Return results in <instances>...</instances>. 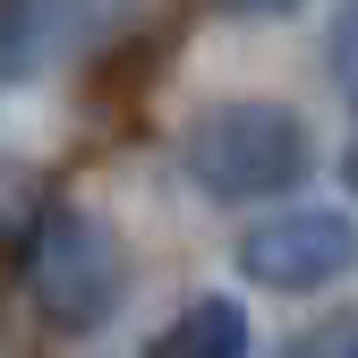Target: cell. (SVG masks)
Listing matches in <instances>:
<instances>
[{
	"label": "cell",
	"mask_w": 358,
	"mask_h": 358,
	"mask_svg": "<svg viewBox=\"0 0 358 358\" xmlns=\"http://www.w3.org/2000/svg\"><path fill=\"white\" fill-rule=\"evenodd\" d=\"M179 171L188 188L213 196V205H264V196H290L307 171H316V145L290 103H264V94H239V103H213L188 137H179Z\"/></svg>",
	"instance_id": "1"
},
{
	"label": "cell",
	"mask_w": 358,
	"mask_h": 358,
	"mask_svg": "<svg viewBox=\"0 0 358 358\" xmlns=\"http://www.w3.org/2000/svg\"><path fill=\"white\" fill-rule=\"evenodd\" d=\"M120 282H128V264H120V239H111V222L94 205H52L34 222V248H26V290L43 307V324L52 333H103L111 324V307H120Z\"/></svg>",
	"instance_id": "2"
},
{
	"label": "cell",
	"mask_w": 358,
	"mask_h": 358,
	"mask_svg": "<svg viewBox=\"0 0 358 358\" xmlns=\"http://www.w3.org/2000/svg\"><path fill=\"white\" fill-rule=\"evenodd\" d=\"M358 264V222L333 205H282L239 239V273L264 290H324Z\"/></svg>",
	"instance_id": "3"
},
{
	"label": "cell",
	"mask_w": 358,
	"mask_h": 358,
	"mask_svg": "<svg viewBox=\"0 0 358 358\" xmlns=\"http://www.w3.org/2000/svg\"><path fill=\"white\" fill-rule=\"evenodd\" d=\"M154 358H248V307H239V299H222V290L188 299Z\"/></svg>",
	"instance_id": "4"
},
{
	"label": "cell",
	"mask_w": 358,
	"mask_h": 358,
	"mask_svg": "<svg viewBox=\"0 0 358 358\" xmlns=\"http://www.w3.org/2000/svg\"><path fill=\"white\" fill-rule=\"evenodd\" d=\"M333 77H341V94L358 103V0L333 17Z\"/></svg>",
	"instance_id": "5"
},
{
	"label": "cell",
	"mask_w": 358,
	"mask_h": 358,
	"mask_svg": "<svg viewBox=\"0 0 358 358\" xmlns=\"http://www.w3.org/2000/svg\"><path fill=\"white\" fill-rule=\"evenodd\" d=\"M239 9H256V17H290V9H307V0H239Z\"/></svg>",
	"instance_id": "6"
},
{
	"label": "cell",
	"mask_w": 358,
	"mask_h": 358,
	"mask_svg": "<svg viewBox=\"0 0 358 358\" xmlns=\"http://www.w3.org/2000/svg\"><path fill=\"white\" fill-rule=\"evenodd\" d=\"M341 179H350V196H358V145H350V154H341Z\"/></svg>",
	"instance_id": "7"
},
{
	"label": "cell",
	"mask_w": 358,
	"mask_h": 358,
	"mask_svg": "<svg viewBox=\"0 0 358 358\" xmlns=\"http://www.w3.org/2000/svg\"><path fill=\"white\" fill-rule=\"evenodd\" d=\"M341 358H358V341H350V350H341Z\"/></svg>",
	"instance_id": "8"
}]
</instances>
